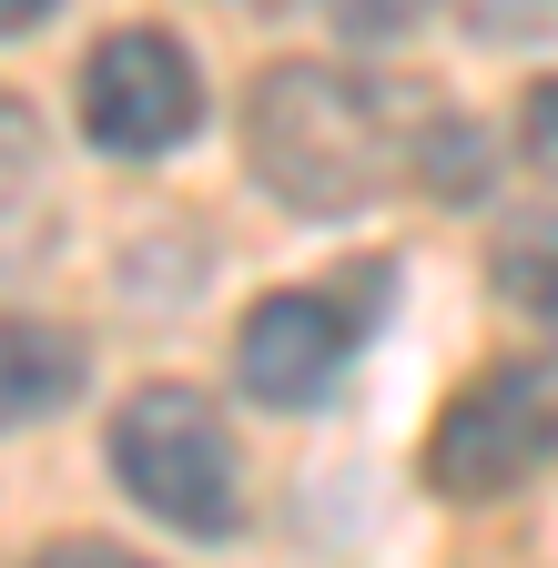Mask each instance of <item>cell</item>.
I'll use <instances>...</instances> for the list:
<instances>
[{
	"label": "cell",
	"instance_id": "obj_1",
	"mask_svg": "<svg viewBox=\"0 0 558 568\" xmlns=\"http://www.w3.org/2000/svg\"><path fill=\"white\" fill-rule=\"evenodd\" d=\"M244 153L285 213H366L416 163V142L376 82L335 61H274L244 92Z\"/></svg>",
	"mask_w": 558,
	"mask_h": 568
},
{
	"label": "cell",
	"instance_id": "obj_2",
	"mask_svg": "<svg viewBox=\"0 0 558 568\" xmlns=\"http://www.w3.org/2000/svg\"><path fill=\"white\" fill-rule=\"evenodd\" d=\"M112 477L143 497V508L183 538H234L244 528V467H234V426L224 406L183 386V376H153L132 386L122 416H112Z\"/></svg>",
	"mask_w": 558,
	"mask_h": 568
},
{
	"label": "cell",
	"instance_id": "obj_3",
	"mask_svg": "<svg viewBox=\"0 0 558 568\" xmlns=\"http://www.w3.org/2000/svg\"><path fill=\"white\" fill-rule=\"evenodd\" d=\"M558 457V376L548 366H487L477 386L447 396L427 437V487L437 497H508Z\"/></svg>",
	"mask_w": 558,
	"mask_h": 568
},
{
	"label": "cell",
	"instance_id": "obj_4",
	"mask_svg": "<svg viewBox=\"0 0 558 568\" xmlns=\"http://www.w3.org/2000/svg\"><path fill=\"white\" fill-rule=\"evenodd\" d=\"M203 122V71L173 31H112L92 41L82 61V132L102 142V153H132V163H153L173 153V142H193Z\"/></svg>",
	"mask_w": 558,
	"mask_h": 568
},
{
	"label": "cell",
	"instance_id": "obj_5",
	"mask_svg": "<svg viewBox=\"0 0 558 568\" xmlns=\"http://www.w3.org/2000/svg\"><path fill=\"white\" fill-rule=\"evenodd\" d=\"M345 355H356V315H345L335 295H305V284H285V295H264L234 335V386L254 406H315Z\"/></svg>",
	"mask_w": 558,
	"mask_h": 568
},
{
	"label": "cell",
	"instance_id": "obj_6",
	"mask_svg": "<svg viewBox=\"0 0 558 568\" xmlns=\"http://www.w3.org/2000/svg\"><path fill=\"white\" fill-rule=\"evenodd\" d=\"M82 376H92V355L61 335V325H41V315H0V426H41V416H61L82 396Z\"/></svg>",
	"mask_w": 558,
	"mask_h": 568
},
{
	"label": "cell",
	"instance_id": "obj_7",
	"mask_svg": "<svg viewBox=\"0 0 558 568\" xmlns=\"http://www.w3.org/2000/svg\"><path fill=\"white\" fill-rule=\"evenodd\" d=\"M31 173H41V122H31L21 92H0V203H11Z\"/></svg>",
	"mask_w": 558,
	"mask_h": 568
},
{
	"label": "cell",
	"instance_id": "obj_8",
	"mask_svg": "<svg viewBox=\"0 0 558 568\" xmlns=\"http://www.w3.org/2000/svg\"><path fill=\"white\" fill-rule=\"evenodd\" d=\"M31 568H153V558H132L122 538H51Z\"/></svg>",
	"mask_w": 558,
	"mask_h": 568
},
{
	"label": "cell",
	"instance_id": "obj_9",
	"mask_svg": "<svg viewBox=\"0 0 558 568\" xmlns=\"http://www.w3.org/2000/svg\"><path fill=\"white\" fill-rule=\"evenodd\" d=\"M325 11H335L345 31H406L416 11H427V0H325Z\"/></svg>",
	"mask_w": 558,
	"mask_h": 568
},
{
	"label": "cell",
	"instance_id": "obj_10",
	"mask_svg": "<svg viewBox=\"0 0 558 568\" xmlns=\"http://www.w3.org/2000/svg\"><path fill=\"white\" fill-rule=\"evenodd\" d=\"M518 132H528V153H538V163H558V82L528 92V122H518Z\"/></svg>",
	"mask_w": 558,
	"mask_h": 568
},
{
	"label": "cell",
	"instance_id": "obj_11",
	"mask_svg": "<svg viewBox=\"0 0 558 568\" xmlns=\"http://www.w3.org/2000/svg\"><path fill=\"white\" fill-rule=\"evenodd\" d=\"M61 11V0H0V41H11V31H41Z\"/></svg>",
	"mask_w": 558,
	"mask_h": 568
},
{
	"label": "cell",
	"instance_id": "obj_12",
	"mask_svg": "<svg viewBox=\"0 0 558 568\" xmlns=\"http://www.w3.org/2000/svg\"><path fill=\"white\" fill-rule=\"evenodd\" d=\"M538 325H548V335H558V274H548V284H538Z\"/></svg>",
	"mask_w": 558,
	"mask_h": 568
}]
</instances>
